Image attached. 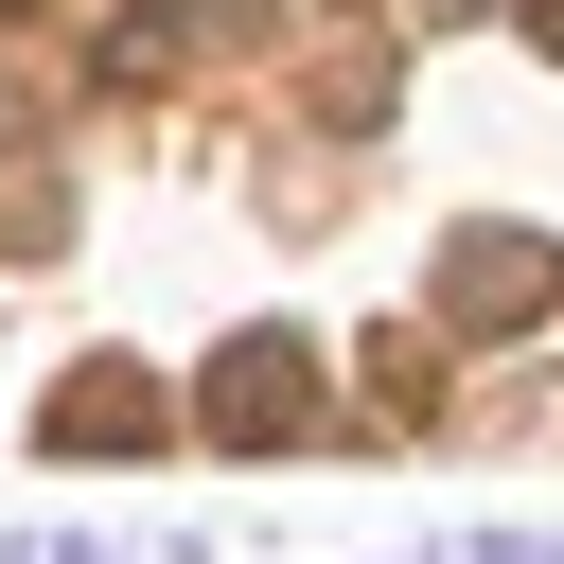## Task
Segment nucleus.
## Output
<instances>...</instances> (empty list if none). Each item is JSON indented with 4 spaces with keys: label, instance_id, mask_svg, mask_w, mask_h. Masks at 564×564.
Instances as JSON below:
<instances>
[{
    "label": "nucleus",
    "instance_id": "0eeeda50",
    "mask_svg": "<svg viewBox=\"0 0 564 564\" xmlns=\"http://www.w3.org/2000/svg\"><path fill=\"white\" fill-rule=\"evenodd\" d=\"M423 18H458V0H423Z\"/></svg>",
    "mask_w": 564,
    "mask_h": 564
},
{
    "label": "nucleus",
    "instance_id": "39448f33",
    "mask_svg": "<svg viewBox=\"0 0 564 564\" xmlns=\"http://www.w3.org/2000/svg\"><path fill=\"white\" fill-rule=\"evenodd\" d=\"M370 388H388V405H441V317H388V335H370Z\"/></svg>",
    "mask_w": 564,
    "mask_h": 564
},
{
    "label": "nucleus",
    "instance_id": "7ed1b4c3",
    "mask_svg": "<svg viewBox=\"0 0 564 564\" xmlns=\"http://www.w3.org/2000/svg\"><path fill=\"white\" fill-rule=\"evenodd\" d=\"M159 423H176V388H159V370H123V352H88V370L53 388V423H35V441H53V458H123V441H159Z\"/></svg>",
    "mask_w": 564,
    "mask_h": 564
},
{
    "label": "nucleus",
    "instance_id": "f257e3e1",
    "mask_svg": "<svg viewBox=\"0 0 564 564\" xmlns=\"http://www.w3.org/2000/svg\"><path fill=\"white\" fill-rule=\"evenodd\" d=\"M194 423L212 441H247V458H282V441H317V352L282 335V317H247L212 370H194Z\"/></svg>",
    "mask_w": 564,
    "mask_h": 564
},
{
    "label": "nucleus",
    "instance_id": "f03ea898",
    "mask_svg": "<svg viewBox=\"0 0 564 564\" xmlns=\"http://www.w3.org/2000/svg\"><path fill=\"white\" fill-rule=\"evenodd\" d=\"M546 300H564V247H546V229H494V212H476V229L441 247V335H529Z\"/></svg>",
    "mask_w": 564,
    "mask_h": 564
},
{
    "label": "nucleus",
    "instance_id": "20e7f679",
    "mask_svg": "<svg viewBox=\"0 0 564 564\" xmlns=\"http://www.w3.org/2000/svg\"><path fill=\"white\" fill-rule=\"evenodd\" d=\"M282 0H141L123 35H106V70H176V53H247Z\"/></svg>",
    "mask_w": 564,
    "mask_h": 564
},
{
    "label": "nucleus",
    "instance_id": "423d86ee",
    "mask_svg": "<svg viewBox=\"0 0 564 564\" xmlns=\"http://www.w3.org/2000/svg\"><path fill=\"white\" fill-rule=\"evenodd\" d=\"M511 18H529V35H546V53H564V0H511Z\"/></svg>",
    "mask_w": 564,
    "mask_h": 564
}]
</instances>
